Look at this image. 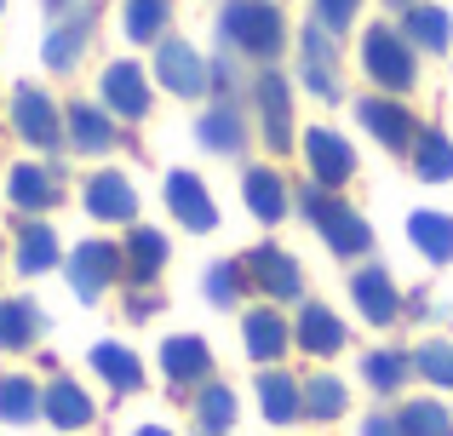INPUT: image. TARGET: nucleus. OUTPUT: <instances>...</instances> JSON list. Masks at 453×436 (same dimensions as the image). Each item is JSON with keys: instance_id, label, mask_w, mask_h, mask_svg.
<instances>
[{"instance_id": "f257e3e1", "label": "nucleus", "mask_w": 453, "mask_h": 436, "mask_svg": "<svg viewBox=\"0 0 453 436\" xmlns=\"http://www.w3.org/2000/svg\"><path fill=\"white\" fill-rule=\"evenodd\" d=\"M304 218L321 230V241L333 247L339 258H356V253H367V241H373V230H367V218L356 213V207H344V202H333L327 190H304Z\"/></svg>"}, {"instance_id": "f03ea898", "label": "nucleus", "mask_w": 453, "mask_h": 436, "mask_svg": "<svg viewBox=\"0 0 453 436\" xmlns=\"http://www.w3.org/2000/svg\"><path fill=\"white\" fill-rule=\"evenodd\" d=\"M281 34H288V29H281V11L265 6V0H230V6H224V41L242 46V52L276 57Z\"/></svg>"}, {"instance_id": "7ed1b4c3", "label": "nucleus", "mask_w": 453, "mask_h": 436, "mask_svg": "<svg viewBox=\"0 0 453 436\" xmlns=\"http://www.w3.org/2000/svg\"><path fill=\"white\" fill-rule=\"evenodd\" d=\"M362 64L385 92H408L413 87V52H408V34H396V29H367Z\"/></svg>"}, {"instance_id": "20e7f679", "label": "nucleus", "mask_w": 453, "mask_h": 436, "mask_svg": "<svg viewBox=\"0 0 453 436\" xmlns=\"http://www.w3.org/2000/svg\"><path fill=\"white\" fill-rule=\"evenodd\" d=\"M304 161H310V179H316L321 190H339V184L356 172V149L344 144L333 126H310V138H304Z\"/></svg>"}, {"instance_id": "39448f33", "label": "nucleus", "mask_w": 453, "mask_h": 436, "mask_svg": "<svg viewBox=\"0 0 453 436\" xmlns=\"http://www.w3.org/2000/svg\"><path fill=\"white\" fill-rule=\"evenodd\" d=\"M12 126H18L29 144H41V149H52L58 138H64V126H58V103L46 98L41 87H18V92H12Z\"/></svg>"}, {"instance_id": "423d86ee", "label": "nucleus", "mask_w": 453, "mask_h": 436, "mask_svg": "<svg viewBox=\"0 0 453 436\" xmlns=\"http://www.w3.org/2000/svg\"><path fill=\"white\" fill-rule=\"evenodd\" d=\"M166 207H173V218L184 224V230H212L219 224V207H212V195H207V184L196 179V172H166Z\"/></svg>"}, {"instance_id": "0eeeda50", "label": "nucleus", "mask_w": 453, "mask_h": 436, "mask_svg": "<svg viewBox=\"0 0 453 436\" xmlns=\"http://www.w3.org/2000/svg\"><path fill=\"white\" fill-rule=\"evenodd\" d=\"M121 264L127 258L115 253L110 241H87V247H75V258H69V281H75L81 299H98V293L121 276Z\"/></svg>"}, {"instance_id": "6e6552de", "label": "nucleus", "mask_w": 453, "mask_h": 436, "mask_svg": "<svg viewBox=\"0 0 453 436\" xmlns=\"http://www.w3.org/2000/svg\"><path fill=\"white\" fill-rule=\"evenodd\" d=\"M350 299H356V310L367 316V322H396V310H402V293H396V281H390V270H379V264H367V270H356L350 276Z\"/></svg>"}, {"instance_id": "1a4fd4ad", "label": "nucleus", "mask_w": 453, "mask_h": 436, "mask_svg": "<svg viewBox=\"0 0 453 436\" xmlns=\"http://www.w3.org/2000/svg\"><path fill=\"white\" fill-rule=\"evenodd\" d=\"M104 103H110L115 115H127V121H144L150 115V80L138 64H110L104 69Z\"/></svg>"}, {"instance_id": "9d476101", "label": "nucleus", "mask_w": 453, "mask_h": 436, "mask_svg": "<svg viewBox=\"0 0 453 436\" xmlns=\"http://www.w3.org/2000/svg\"><path fill=\"white\" fill-rule=\"evenodd\" d=\"M155 75H161V87L178 92V98H196V92L207 87V69H201V57L189 52L184 41H161V52H155Z\"/></svg>"}, {"instance_id": "9b49d317", "label": "nucleus", "mask_w": 453, "mask_h": 436, "mask_svg": "<svg viewBox=\"0 0 453 436\" xmlns=\"http://www.w3.org/2000/svg\"><path fill=\"white\" fill-rule=\"evenodd\" d=\"M356 121H362L385 149H408L413 138H419L413 121H408V110H402V103H385V98H362L356 103Z\"/></svg>"}, {"instance_id": "f8f14e48", "label": "nucleus", "mask_w": 453, "mask_h": 436, "mask_svg": "<svg viewBox=\"0 0 453 436\" xmlns=\"http://www.w3.org/2000/svg\"><path fill=\"white\" fill-rule=\"evenodd\" d=\"M247 276H253L270 299H299V264H293L281 247H258V253H247Z\"/></svg>"}, {"instance_id": "ddd939ff", "label": "nucleus", "mask_w": 453, "mask_h": 436, "mask_svg": "<svg viewBox=\"0 0 453 436\" xmlns=\"http://www.w3.org/2000/svg\"><path fill=\"white\" fill-rule=\"evenodd\" d=\"M87 213H92V218H104V224H127V218L138 213L133 184H127L121 172H98V179L87 184Z\"/></svg>"}, {"instance_id": "4468645a", "label": "nucleus", "mask_w": 453, "mask_h": 436, "mask_svg": "<svg viewBox=\"0 0 453 436\" xmlns=\"http://www.w3.org/2000/svg\"><path fill=\"white\" fill-rule=\"evenodd\" d=\"M161 368H166V379H173V385H196V379H207V368H212L207 339H196V333L166 339V345H161Z\"/></svg>"}, {"instance_id": "2eb2a0df", "label": "nucleus", "mask_w": 453, "mask_h": 436, "mask_svg": "<svg viewBox=\"0 0 453 436\" xmlns=\"http://www.w3.org/2000/svg\"><path fill=\"white\" fill-rule=\"evenodd\" d=\"M258 121H265L270 149H288L293 144V103H288V80H281V75L258 80Z\"/></svg>"}, {"instance_id": "dca6fc26", "label": "nucleus", "mask_w": 453, "mask_h": 436, "mask_svg": "<svg viewBox=\"0 0 453 436\" xmlns=\"http://www.w3.org/2000/svg\"><path fill=\"white\" fill-rule=\"evenodd\" d=\"M258 408H265L270 425H293V419L304 414V385H293L281 368L258 373Z\"/></svg>"}, {"instance_id": "f3484780", "label": "nucleus", "mask_w": 453, "mask_h": 436, "mask_svg": "<svg viewBox=\"0 0 453 436\" xmlns=\"http://www.w3.org/2000/svg\"><path fill=\"white\" fill-rule=\"evenodd\" d=\"M41 408H46V419H52L58 431H81V425H92V396L81 391L75 379H58L52 391L41 396Z\"/></svg>"}, {"instance_id": "a211bd4d", "label": "nucleus", "mask_w": 453, "mask_h": 436, "mask_svg": "<svg viewBox=\"0 0 453 436\" xmlns=\"http://www.w3.org/2000/svg\"><path fill=\"white\" fill-rule=\"evenodd\" d=\"M6 195H12V207H23V213H46V207L58 202V179L46 167H12Z\"/></svg>"}, {"instance_id": "6ab92c4d", "label": "nucleus", "mask_w": 453, "mask_h": 436, "mask_svg": "<svg viewBox=\"0 0 453 436\" xmlns=\"http://www.w3.org/2000/svg\"><path fill=\"white\" fill-rule=\"evenodd\" d=\"M299 345L310 356H333V350L344 345V322L327 310V304H304L299 310Z\"/></svg>"}, {"instance_id": "aec40b11", "label": "nucleus", "mask_w": 453, "mask_h": 436, "mask_svg": "<svg viewBox=\"0 0 453 436\" xmlns=\"http://www.w3.org/2000/svg\"><path fill=\"white\" fill-rule=\"evenodd\" d=\"M201 144L212 149V156H242V144H247V126H242V115L230 110V103H219V110H207L201 115Z\"/></svg>"}, {"instance_id": "412c9836", "label": "nucleus", "mask_w": 453, "mask_h": 436, "mask_svg": "<svg viewBox=\"0 0 453 436\" xmlns=\"http://www.w3.org/2000/svg\"><path fill=\"white\" fill-rule=\"evenodd\" d=\"M242 195H247V207H253V218H265V224H276L281 213H288V190H281V179L270 167H253L242 179Z\"/></svg>"}, {"instance_id": "4be33fe9", "label": "nucleus", "mask_w": 453, "mask_h": 436, "mask_svg": "<svg viewBox=\"0 0 453 436\" xmlns=\"http://www.w3.org/2000/svg\"><path fill=\"white\" fill-rule=\"evenodd\" d=\"M408 235H413V247H419L431 264H448L453 258V218L448 213H413Z\"/></svg>"}, {"instance_id": "5701e85b", "label": "nucleus", "mask_w": 453, "mask_h": 436, "mask_svg": "<svg viewBox=\"0 0 453 436\" xmlns=\"http://www.w3.org/2000/svg\"><path fill=\"white\" fill-rule=\"evenodd\" d=\"M288 350V322L276 310H253L247 316V356L253 362H281Z\"/></svg>"}, {"instance_id": "b1692460", "label": "nucleus", "mask_w": 453, "mask_h": 436, "mask_svg": "<svg viewBox=\"0 0 453 436\" xmlns=\"http://www.w3.org/2000/svg\"><path fill=\"white\" fill-rule=\"evenodd\" d=\"M304 80L321 98H339V75H333V41L321 29H304Z\"/></svg>"}, {"instance_id": "393cba45", "label": "nucleus", "mask_w": 453, "mask_h": 436, "mask_svg": "<svg viewBox=\"0 0 453 436\" xmlns=\"http://www.w3.org/2000/svg\"><path fill=\"white\" fill-rule=\"evenodd\" d=\"M396 436H453V414L442 402H402L396 408Z\"/></svg>"}, {"instance_id": "a878e982", "label": "nucleus", "mask_w": 453, "mask_h": 436, "mask_svg": "<svg viewBox=\"0 0 453 436\" xmlns=\"http://www.w3.org/2000/svg\"><path fill=\"white\" fill-rule=\"evenodd\" d=\"M413 172H419L425 184H448L453 179V144H448V133H419V138H413Z\"/></svg>"}, {"instance_id": "bb28decb", "label": "nucleus", "mask_w": 453, "mask_h": 436, "mask_svg": "<svg viewBox=\"0 0 453 436\" xmlns=\"http://www.w3.org/2000/svg\"><path fill=\"white\" fill-rule=\"evenodd\" d=\"M69 138H75V149H87V156H104V149L115 144V126L104 110H92V103H75L69 110Z\"/></svg>"}, {"instance_id": "cd10ccee", "label": "nucleus", "mask_w": 453, "mask_h": 436, "mask_svg": "<svg viewBox=\"0 0 453 436\" xmlns=\"http://www.w3.org/2000/svg\"><path fill=\"white\" fill-rule=\"evenodd\" d=\"M41 333V310L29 299H0V350H23Z\"/></svg>"}, {"instance_id": "c85d7f7f", "label": "nucleus", "mask_w": 453, "mask_h": 436, "mask_svg": "<svg viewBox=\"0 0 453 436\" xmlns=\"http://www.w3.org/2000/svg\"><path fill=\"white\" fill-rule=\"evenodd\" d=\"M58 264V235L46 230V224H23L18 235V270L23 276H41V270Z\"/></svg>"}, {"instance_id": "c756f323", "label": "nucleus", "mask_w": 453, "mask_h": 436, "mask_svg": "<svg viewBox=\"0 0 453 436\" xmlns=\"http://www.w3.org/2000/svg\"><path fill=\"white\" fill-rule=\"evenodd\" d=\"M161 264H166V235H161V230H144V224H138V230L127 235V270H133L138 281H150Z\"/></svg>"}, {"instance_id": "7c9ffc66", "label": "nucleus", "mask_w": 453, "mask_h": 436, "mask_svg": "<svg viewBox=\"0 0 453 436\" xmlns=\"http://www.w3.org/2000/svg\"><path fill=\"white\" fill-rule=\"evenodd\" d=\"M92 368H98L115 391H138V385H144L138 356H133V350H121V345H98V350H92Z\"/></svg>"}, {"instance_id": "2f4dec72", "label": "nucleus", "mask_w": 453, "mask_h": 436, "mask_svg": "<svg viewBox=\"0 0 453 436\" xmlns=\"http://www.w3.org/2000/svg\"><path fill=\"white\" fill-rule=\"evenodd\" d=\"M35 414H41V391H35V379L6 373V379H0V419L23 425V419H35Z\"/></svg>"}, {"instance_id": "473e14b6", "label": "nucleus", "mask_w": 453, "mask_h": 436, "mask_svg": "<svg viewBox=\"0 0 453 436\" xmlns=\"http://www.w3.org/2000/svg\"><path fill=\"white\" fill-rule=\"evenodd\" d=\"M408 41H419V46H431V52H442V46L453 41L448 11H436V6H408Z\"/></svg>"}, {"instance_id": "72a5a7b5", "label": "nucleus", "mask_w": 453, "mask_h": 436, "mask_svg": "<svg viewBox=\"0 0 453 436\" xmlns=\"http://www.w3.org/2000/svg\"><path fill=\"white\" fill-rule=\"evenodd\" d=\"M344 402H350V396H344V385H339V379H327V373H316V379L304 385V414H310V419H321V425H327V419H339V414H344Z\"/></svg>"}, {"instance_id": "f704fd0d", "label": "nucleus", "mask_w": 453, "mask_h": 436, "mask_svg": "<svg viewBox=\"0 0 453 436\" xmlns=\"http://www.w3.org/2000/svg\"><path fill=\"white\" fill-rule=\"evenodd\" d=\"M196 419H201V431H207V436H224V431L235 425V396L224 391V385H207L201 402H196Z\"/></svg>"}, {"instance_id": "c9c22d12", "label": "nucleus", "mask_w": 453, "mask_h": 436, "mask_svg": "<svg viewBox=\"0 0 453 436\" xmlns=\"http://www.w3.org/2000/svg\"><path fill=\"white\" fill-rule=\"evenodd\" d=\"M408 368H413V356H402V350H373V356H367V385H373V391H396L402 379H408Z\"/></svg>"}, {"instance_id": "e433bc0d", "label": "nucleus", "mask_w": 453, "mask_h": 436, "mask_svg": "<svg viewBox=\"0 0 453 436\" xmlns=\"http://www.w3.org/2000/svg\"><path fill=\"white\" fill-rule=\"evenodd\" d=\"M166 29V0H127V41H155Z\"/></svg>"}, {"instance_id": "4c0bfd02", "label": "nucleus", "mask_w": 453, "mask_h": 436, "mask_svg": "<svg viewBox=\"0 0 453 436\" xmlns=\"http://www.w3.org/2000/svg\"><path fill=\"white\" fill-rule=\"evenodd\" d=\"M413 368H419L431 385H448V391H453V345H448V339L419 345V350H413Z\"/></svg>"}, {"instance_id": "58836bf2", "label": "nucleus", "mask_w": 453, "mask_h": 436, "mask_svg": "<svg viewBox=\"0 0 453 436\" xmlns=\"http://www.w3.org/2000/svg\"><path fill=\"white\" fill-rule=\"evenodd\" d=\"M81 41H87V23H64V29L46 41V64H52V69H69L81 57Z\"/></svg>"}, {"instance_id": "ea45409f", "label": "nucleus", "mask_w": 453, "mask_h": 436, "mask_svg": "<svg viewBox=\"0 0 453 436\" xmlns=\"http://www.w3.org/2000/svg\"><path fill=\"white\" fill-rule=\"evenodd\" d=\"M235 293H242V264H212V270H207V299L230 304Z\"/></svg>"}, {"instance_id": "a19ab883", "label": "nucleus", "mask_w": 453, "mask_h": 436, "mask_svg": "<svg viewBox=\"0 0 453 436\" xmlns=\"http://www.w3.org/2000/svg\"><path fill=\"white\" fill-rule=\"evenodd\" d=\"M356 6H362V0H316V18H321V29H344V23L356 18Z\"/></svg>"}, {"instance_id": "79ce46f5", "label": "nucleus", "mask_w": 453, "mask_h": 436, "mask_svg": "<svg viewBox=\"0 0 453 436\" xmlns=\"http://www.w3.org/2000/svg\"><path fill=\"white\" fill-rule=\"evenodd\" d=\"M362 436H396V414H373V419H367V425H362Z\"/></svg>"}, {"instance_id": "37998d69", "label": "nucleus", "mask_w": 453, "mask_h": 436, "mask_svg": "<svg viewBox=\"0 0 453 436\" xmlns=\"http://www.w3.org/2000/svg\"><path fill=\"white\" fill-rule=\"evenodd\" d=\"M133 436H173L166 425H144V431H133Z\"/></svg>"}, {"instance_id": "c03bdc74", "label": "nucleus", "mask_w": 453, "mask_h": 436, "mask_svg": "<svg viewBox=\"0 0 453 436\" xmlns=\"http://www.w3.org/2000/svg\"><path fill=\"white\" fill-rule=\"evenodd\" d=\"M390 6H413V0H390Z\"/></svg>"}]
</instances>
